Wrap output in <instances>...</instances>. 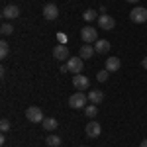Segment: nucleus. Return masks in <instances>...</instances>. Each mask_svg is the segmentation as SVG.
<instances>
[{
  "label": "nucleus",
  "instance_id": "nucleus-8",
  "mask_svg": "<svg viewBox=\"0 0 147 147\" xmlns=\"http://www.w3.org/2000/svg\"><path fill=\"white\" fill-rule=\"evenodd\" d=\"M73 86L77 90H88L90 88V80L84 75H73Z\"/></svg>",
  "mask_w": 147,
  "mask_h": 147
},
{
  "label": "nucleus",
  "instance_id": "nucleus-23",
  "mask_svg": "<svg viewBox=\"0 0 147 147\" xmlns=\"http://www.w3.org/2000/svg\"><path fill=\"white\" fill-rule=\"evenodd\" d=\"M108 77H110V73H108L106 69H104V71H100V73L96 75V79L100 80V82H104V80H108Z\"/></svg>",
  "mask_w": 147,
  "mask_h": 147
},
{
  "label": "nucleus",
  "instance_id": "nucleus-15",
  "mask_svg": "<svg viewBox=\"0 0 147 147\" xmlns=\"http://www.w3.org/2000/svg\"><path fill=\"white\" fill-rule=\"evenodd\" d=\"M86 94H88V102L90 104H100L104 100V92L102 90H88Z\"/></svg>",
  "mask_w": 147,
  "mask_h": 147
},
{
  "label": "nucleus",
  "instance_id": "nucleus-10",
  "mask_svg": "<svg viewBox=\"0 0 147 147\" xmlns=\"http://www.w3.org/2000/svg\"><path fill=\"white\" fill-rule=\"evenodd\" d=\"M20 16V8L16 6V4H8V6H4V10H2V18L8 22V20H16Z\"/></svg>",
  "mask_w": 147,
  "mask_h": 147
},
{
  "label": "nucleus",
  "instance_id": "nucleus-7",
  "mask_svg": "<svg viewBox=\"0 0 147 147\" xmlns=\"http://www.w3.org/2000/svg\"><path fill=\"white\" fill-rule=\"evenodd\" d=\"M67 67H69V73H73V75H80L82 69H84V61H82L80 57H73V59H69V61H67Z\"/></svg>",
  "mask_w": 147,
  "mask_h": 147
},
{
  "label": "nucleus",
  "instance_id": "nucleus-22",
  "mask_svg": "<svg viewBox=\"0 0 147 147\" xmlns=\"http://www.w3.org/2000/svg\"><path fill=\"white\" fill-rule=\"evenodd\" d=\"M10 120H6V118H2L0 120V129H2V134H6V131H10Z\"/></svg>",
  "mask_w": 147,
  "mask_h": 147
},
{
  "label": "nucleus",
  "instance_id": "nucleus-13",
  "mask_svg": "<svg viewBox=\"0 0 147 147\" xmlns=\"http://www.w3.org/2000/svg\"><path fill=\"white\" fill-rule=\"evenodd\" d=\"M110 41L108 39H98L96 43H94V49H96V53H100V55H106L108 51H110Z\"/></svg>",
  "mask_w": 147,
  "mask_h": 147
},
{
  "label": "nucleus",
  "instance_id": "nucleus-3",
  "mask_svg": "<svg viewBox=\"0 0 147 147\" xmlns=\"http://www.w3.org/2000/svg\"><path fill=\"white\" fill-rule=\"evenodd\" d=\"M80 39H82L84 43H96V41H98V32H96V28H92V26L82 28V30H80Z\"/></svg>",
  "mask_w": 147,
  "mask_h": 147
},
{
  "label": "nucleus",
  "instance_id": "nucleus-24",
  "mask_svg": "<svg viewBox=\"0 0 147 147\" xmlns=\"http://www.w3.org/2000/svg\"><path fill=\"white\" fill-rule=\"evenodd\" d=\"M59 69H61V73H69V67H67V63H63V65H61Z\"/></svg>",
  "mask_w": 147,
  "mask_h": 147
},
{
  "label": "nucleus",
  "instance_id": "nucleus-2",
  "mask_svg": "<svg viewBox=\"0 0 147 147\" xmlns=\"http://www.w3.org/2000/svg\"><path fill=\"white\" fill-rule=\"evenodd\" d=\"M26 118H28V122H32V124H41V122L45 120L39 106H30V108L26 110Z\"/></svg>",
  "mask_w": 147,
  "mask_h": 147
},
{
  "label": "nucleus",
  "instance_id": "nucleus-27",
  "mask_svg": "<svg viewBox=\"0 0 147 147\" xmlns=\"http://www.w3.org/2000/svg\"><path fill=\"white\" fill-rule=\"evenodd\" d=\"M125 2H131V4H137L139 0H125Z\"/></svg>",
  "mask_w": 147,
  "mask_h": 147
},
{
  "label": "nucleus",
  "instance_id": "nucleus-18",
  "mask_svg": "<svg viewBox=\"0 0 147 147\" xmlns=\"http://www.w3.org/2000/svg\"><path fill=\"white\" fill-rule=\"evenodd\" d=\"M82 18H84V22H94V20H98V12H94V10H86L84 14H82Z\"/></svg>",
  "mask_w": 147,
  "mask_h": 147
},
{
  "label": "nucleus",
  "instance_id": "nucleus-1",
  "mask_svg": "<svg viewBox=\"0 0 147 147\" xmlns=\"http://www.w3.org/2000/svg\"><path fill=\"white\" fill-rule=\"evenodd\" d=\"M86 102H88V94H84L82 90H77L71 98H69V106L79 110V108H86Z\"/></svg>",
  "mask_w": 147,
  "mask_h": 147
},
{
  "label": "nucleus",
  "instance_id": "nucleus-11",
  "mask_svg": "<svg viewBox=\"0 0 147 147\" xmlns=\"http://www.w3.org/2000/svg\"><path fill=\"white\" fill-rule=\"evenodd\" d=\"M84 131H86V137H90V139H96V137H100L102 134V127L98 122H88L86 127H84Z\"/></svg>",
  "mask_w": 147,
  "mask_h": 147
},
{
  "label": "nucleus",
  "instance_id": "nucleus-5",
  "mask_svg": "<svg viewBox=\"0 0 147 147\" xmlns=\"http://www.w3.org/2000/svg\"><path fill=\"white\" fill-rule=\"evenodd\" d=\"M129 20H131L134 24H145L147 22V8L136 6L134 10L129 12Z\"/></svg>",
  "mask_w": 147,
  "mask_h": 147
},
{
  "label": "nucleus",
  "instance_id": "nucleus-25",
  "mask_svg": "<svg viewBox=\"0 0 147 147\" xmlns=\"http://www.w3.org/2000/svg\"><path fill=\"white\" fill-rule=\"evenodd\" d=\"M141 67H143V69H145V71H147V57H145V59H143V61H141Z\"/></svg>",
  "mask_w": 147,
  "mask_h": 147
},
{
  "label": "nucleus",
  "instance_id": "nucleus-12",
  "mask_svg": "<svg viewBox=\"0 0 147 147\" xmlns=\"http://www.w3.org/2000/svg\"><path fill=\"white\" fill-rule=\"evenodd\" d=\"M94 53H96V49H94V45H90V43H84V45H80V49H79V57L82 61H84V59H92Z\"/></svg>",
  "mask_w": 147,
  "mask_h": 147
},
{
  "label": "nucleus",
  "instance_id": "nucleus-21",
  "mask_svg": "<svg viewBox=\"0 0 147 147\" xmlns=\"http://www.w3.org/2000/svg\"><path fill=\"white\" fill-rule=\"evenodd\" d=\"M84 114H86L88 118H94V116L98 114V108H96V104H90V106H86V108H84Z\"/></svg>",
  "mask_w": 147,
  "mask_h": 147
},
{
  "label": "nucleus",
  "instance_id": "nucleus-4",
  "mask_svg": "<svg viewBox=\"0 0 147 147\" xmlns=\"http://www.w3.org/2000/svg\"><path fill=\"white\" fill-rule=\"evenodd\" d=\"M53 59H57L59 63H67L69 59V47L65 45V43H57L55 47H53Z\"/></svg>",
  "mask_w": 147,
  "mask_h": 147
},
{
  "label": "nucleus",
  "instance_id": "nucleus-20",
  "mask_svg": "<svg viewBox=\"0 0 147 147\" xmlns=\"http://www.w3.org/2000/svg\"><path fill=\"white\" fill-rule=\"evenodd\" d=\"M12 32H14V28H12V24H8V22H4L2 26H0V34L4 35H12Z\"/></svg>",
  "mask_w": 147,
  "mask_h": 147
},
{
  "label": "nucleus",
  "instance_id": "nucleus-14",
  "mask_svg": "<svg viewBox=\"0 0 147 147\" xmlns=\"http://www.w3.org/2000/svg\"><path fill=\"white\" fill-rule=\"evenodd\" d=\"M120 65H122V61H120L118 57H108V59H106V71H108V73H116V71L120 69Z\"/></svg>",
  "mask_w": 147,
  "mask_h": 147
},
{
  "label": "nucleus",
  "instance_id": "nucleus-19",
  "mask_svg": "<svg viewBox=\"0 0 147 147\" xmlns=\"http://www.w3.org/2000/svg\"><path fill=\"white\" fill-rule=\"evenodd\" d=\"M10 55V45L6 41H0V59H6Z\"/></svg>",
  "mask_w": 147,
  "mask_h": 147
},
{
  "label": "nucleus",
  "instance_id": "nucleus-26",
  "mask_svg": "<svg viewBox=\"0 0 147 147\" xmlns=\"http://www.w3.org/2000/svg\"><path fill=\"white\" fill-rule=\"evenodd\" d=\"M139 147H147V139H143V141L139 143Z\"/></svg>",
  "mask_w": 147,
  "mask_h": 147
},
{
  "label": "nucleus",
  "instance_id": "nucleus-17",
  "mask_svg": "<svg viewBox=\"0 0 147 147\" xmlns=\"http://www.w3.org/2000/svg\"><path fill=\"white\" fill-rule=\"evenodd\" d=\"M45 143H47V147H59L61 145V137L55 136V134H49L45 137Z\"/></svg>",
  "mask_w": 147,
  "mask_h": 147
},
{
  "label": "nucleus",
  "instance_id": "nucleus-9",
  "mask_svg": "<svg viewBox=\"0 0 147 147\" xmlns=\"http://www.w3.org/2000/svg\"><path fill=\"white\" fill-rule=\"evenodd\" d=\"M43 18H45V20H49V22H53V20H57V18H59V8H57V4L49 2V4H45V6H43Z\"/></svg>",
  "mask_w": 147,
  "mask_h": 147
},
{
  "label": "nucleus",
  "instance_id": "nucleus-6",
  "mask_svg": "<svg viewBox=\"0 0 147 147\" xmlns=\"http://www.w3.org/2000/svg\"><path fill=\"white\" fill-rule=\"evenodd\" d=\"M96 22H98V28L104 30V32H110V30L116 28V20H114L112 16H108V14H100Z\"/></svg>",
  "mask_w": 147,
  "mask_h": 147
},
{
  "label": "nucleus",
  "instance_id": "nucleus-16",
  "mask_svg": "<svg viewBox=\"0 0 147 147\" xmlns=\"http://www.w3.org/2000/svg\"><path fill=\"white\" fill-rule=\"evenodd\" d=\"M41 124H43V129H47V131H55L57 127H59V122H57L55 118H45Z\"/></svg>",
  "mask_w": 147,
  "mask_h": 147
}]
</instances>
